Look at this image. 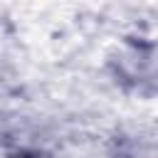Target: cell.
<instances>
[{"label":"cell","instance_id":"1","mask_svg":"<svg viewBox=\"0 0 158 158\" xmlns=\"http://www.w3.org/2000/svg\"><path fill=\"white\" fill-rule=\"evenodd\" d=\"M12 158H40V156H30V153H22V156H12Z\"/></svg>","mask_w":158,"mask_h":158}]
</instances>
